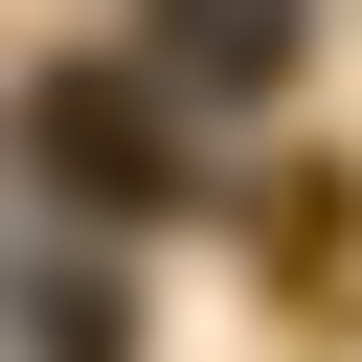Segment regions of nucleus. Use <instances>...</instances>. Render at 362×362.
<instances>
[{"mask_svg":"<svg viewBox=\"0 0 362 362\" xmlns=\"http://www.w3.org/2000/svg\"><path fill=\"white\" fill-rule=\"evenodd\" d=\"M23 158H45L90 226H158V204H181V90H136V68H45V90H23Z\"/></svg>","mask_w":362,"mask_h":362,"instance_id":"1","label":"nucleus"},{"mask_svg":"<svg viewBox=\"0 0 362 362\" xmlns=\"http://www.w3.org/2000/svg\"><path fill=\"white\" fill-rule=\"evenodd\" d=\"M158 90H294V0H136Z\"/></svg>","mask_w":362,"mask_h":362,"instance_id":"2","label":"nucleus"},{"mask_svg":"<svg viewBox=\"0 0 362 362\" xmlns=\"http://www.w3.org/2000/svg\"><path fill=\"white\" fill-rule=\"evenodd\" d=\"M45 362H136V339H113V294H90V272H45Z\"/></svg>","mask_w":362,"mask_h":362,"instance_id":"3","label":"nucleus"}]
</instances>
